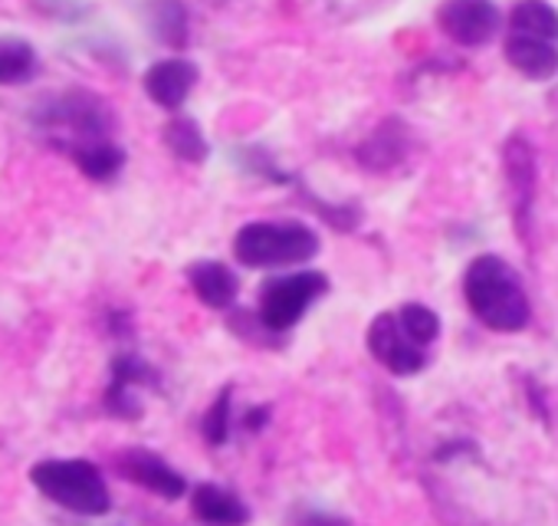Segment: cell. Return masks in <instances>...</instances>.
Masks as SVG:
<instances>
[{
  "label": "cell",
  "mask_w": 558,
  "mask_h": 526,
  "mask_svg": "<svg viewBox=\"0 0 558 526\" xmlns=\"http://www.w3.org/2000/svg\"><path fill=\"white\" fill-rule=\"evenodd\" d=\"M368 349L395 375H414L424 366V349L408 336L398 313H381L368 330Z\"/></svg>",
  "instance_id": "cell-5"
},
{
  "label": "cell",
  "mask_w": 558,
  "mask_h": 526,
  "mask_svg": "<svg viewBox=\"0 0 558 526\" xmlns=\"http://www.w3.org/2000/svg\"><path fill=\"white\" fill-rule=\"evenodd\" d=\"M70 155L76 158V165L83 168V175H89L96 181H109L122 168V162H125L122 148H116L112 142H89V145L73 148Z\"/></svg>",
  "instance_id": "cell-14"
},
{
  "label": "cell",
  "mask_w": 558,
  "mask_h": 526,
  "mask_svg": "<svg viewBox=\"0 0 558 526\" xmlns=\"http://www.w3.org/2000/svg\"><path fill=\"white\" fill-rule=\"evenodd\" d=\"M398 320H401V326L408 330V336L424 349V346H430L437 336H440V320L434 316V310H427V307H421V303H408L401 313H398Z\"/></svg>",
  "instance_id": "cell-17"
},
{
  "label": "cell",
  "mask_w": 558,
  "mask_h": 526,
  "mask_svg": "<svg viewBox=\"0 0 558 526\" xmlns=\"http://www.w3.org/2000/svg\"><path fill=\"white\" fill-rule=\"evenodd\" d=\"M165 142H168V148H171L178 158H184V162H204V158H207V142H204V135H201L197 122H191V119H174V122L165 129Z\"/></svg>",
  "instance_id": "cell-16"
},
{
  "label": "cell",
  "mask_w": 558,
  "mask_h": 526,
  "mask_svg": "<svg viewBox=\"0 0 558 526\" xmlns=\"http://www.w3.org/2000/svg\"><path fill=\"white\" fill-rule=\"evenodd\" d=\"M319 250V237L303 224H246L233 240V253L243 267H287L306 263Z\"/></svg>",
  "instance_id": "cell-2"
},
{
  "label": "cell",
  "mask_w": 558,
  "mask_h": 526,
  "mask_svg": "<svg viewBox=\"0 0 558 526\" xmlns=\"http://www.w3.org/2000/svg\"><path fill=\"white\" fill-rule=\"evenodd\" d=\"M230 434V392H220V398L214 402V408L204 418V438L210 444H223Z\"/></svg>",
  "instance_id": "cell-18"
},
{
  "label": "cell",
  "mask_w": 558,
  "mask_h": 526,
  "mask_svg": "<svg viewBox=\"0 0 558 526\" xmlns=\"http://www.w3.org/2000/svg\"><path fill=\"white\" fill-rule=\"evenodd\" d=\"M463 290L473 316L483 326L496 333H515L529 323V297L506 260L476 256L463 277Z\"/></svg>",
  "instance_id": "cell-1"
},
{
  "label": "cell",
  "mask_w": 558,
  "mask_h": 526,
  "mask_svg": "<svg viewBox=\"0 0 558 526\" xmlns=\"http://www.w3.org/2000/svg\"><path fill=\"white\" fill-rule=\"evenodd\" d=\"M263 418H266V411H263V408H256V411H250V415H246L250 428H259V425H263Z\"/></svg>",
  "instance_id": "cell-19"
},
{
  "label": "cell",
  "mask_w": 558,
  "mask_h": 526,
  "mask_svg": "<svg viewBox=\"0 0 558 526\" xmlns=\"http://www.w3.org/2000/svg\"><path fill=\"white\" fill-rule=\"evenodd\" d=\"M512 34L535 37V40H558V11L548 8L545 0H519L509 14Z\"/></svg>",
  "instance_id": "cell-12"
},
{
  "label": "cell",
  "mask_w": 558,
  "mask_h": 526,
  "mask_svg": "<svg viewBox=\"0 0 558 526\" xmlns=\"http://www.w3.org/2000/svg\"><path fill=\"white\" fill-rule=\"evenodd\" d=\"M440 27L463 47H483L499 31V11L493 0H447L440 8Z\"/></svg>",
  "instance_id": "cell-6"
},
{
  "label": "cell",
  "mask_w": 558,
  "mask_h": 526,
  "mask_svg": "<svg viewBox=\"0 0 558 526\" xmlns=\"http://www.w3.org/2000/svg\"><path fill=\"white\" fill-rule=\"evenodd\" d=\"M506 60L529 80H548L558 73V50L548 40L512 34L506 40Z\"/></svg>",
  "instance_id": "cell-9"
},
{
  "label": "cell",
  "mask_w": 558,
  "mask_h": 526,
  "mask_svg": "<svg viewBox=\"0 0 558 526\" xmlns=\"http://www.w3.org/2000/svg\"><path fill=\"white\" fill-rule=\"evenodd\" d=\"M151 27L158 34L161 44L168 47H184L187 40V14L181 0H155L151 4Z\"/></svg>",
  "instance_id": "cell-15"
},
{
  "label": "cell",
  "mask_w": 558,
  "mask_h": 526,
  "mask_svg": "<svg viewBox=\"0 0 558 526\" xmlns=\"http://www.w3.org/2000/svg\"><path fill=\"white\" fill-rule=\"evenodd\" d=\"M122 470H125L135 483H142V487H148L151 493H161V497H168V500H178V497L187 490L184 477H181L174 467H168L161 457L148 454V451H129V454L122 457Z\"/></svg>",
  "instance_id": "cell-8"
},
{
  "label": "cell",
  "mask_w": 558,
  "mask_h": 526,
  "mask_svg": "<svg viewBox=\"0 0 558 526\" xmlns=\"http://www.w3.org/2000/svg\"><path fill=\"white\" fill-rule=\"evenodd\" d=\"M326 290V277L316 271H300L290 277H279L272 284L263 287V300H259V320L266 330L283 333L290 326H296L303 320V313L313 307V300H319Z\"/></svg>",
  "instance_id": "cell-4"
},
{
  "label": "cell",
  "mask_w": 558,
  "mask_h": 526,
  "mask_svg": "<svg viewBox=\"0 0 558 526\" xmlns=\"http://www.w3.org/2000/svg\"><path fill=\"white\" fill-rule=\"evenodd\" d=\"M37 70V53L21 37H0V86L24 83Z\"/></svg>",
  "instance_id": "cell-13"
},
{
  "label": "cell",
  "mask_w": 558,
  "mask_h": 526,
  "mask_svg": "<svg viewBox=\"0 0 558 526\" xmlns=\"http://www.w3.org/2000/svg\"><path fill=\"white\" fill-rule=\"evenodd\" d=\"M197 83V70L187 60H161L145 73V93L161 106V109H178L191 96Z\"/></svg>",
  "instance_id": "cell-7"
},
{
  "label": "cell",
  "mask_w": 558,
  "mask_h": 526,
  "mask_svg": "<svg viewBox=\"0 0 558 526\" xmlns=\"http://www.w3.org/2000/svg\"><path fill=\"white\" fill-rule=\"evenodd\" d=\"M34 483L44 497H50L53 503L83 513V516H102L112 500H109V487L99 474L96 464L89 461H44L34 467Z\"/></svg>",
  "instance_id": "cell-3"
},
{
  "label": "cell",
  "mask_w": 558,
  "mask_h": 526,
  "mask_svg": "<svg viewBox=\"0 0 558 526\" xmlns=\"http://www.w3.org/2000/svg\"><path fill=\"white\" fill-rule=\"evenodd\" d=\"M191 503H194L197 519L207 523V526H243L246 516H250L246 506L233 493H227L223 487H214V483H201L194 490Z\"/></svg>",
  "instance_id": "cell-10"
},
{
  "label": "cell",
  "mask_w": 558,
  "mask_h": 526,
  "mask_svg": "<svg viewBox=\"0 0 558 526\" xmlns=\"http://www.w3.org/2000/svg\"><path fill=\"white\" fill-rule=\"evenodd\" d=\"M191 287L201 297V303L223 310L236 297V277L223 267V263H197L191 267Z\"/></svg>",
  "instance_id": "cell-11"
}]
</instances>
